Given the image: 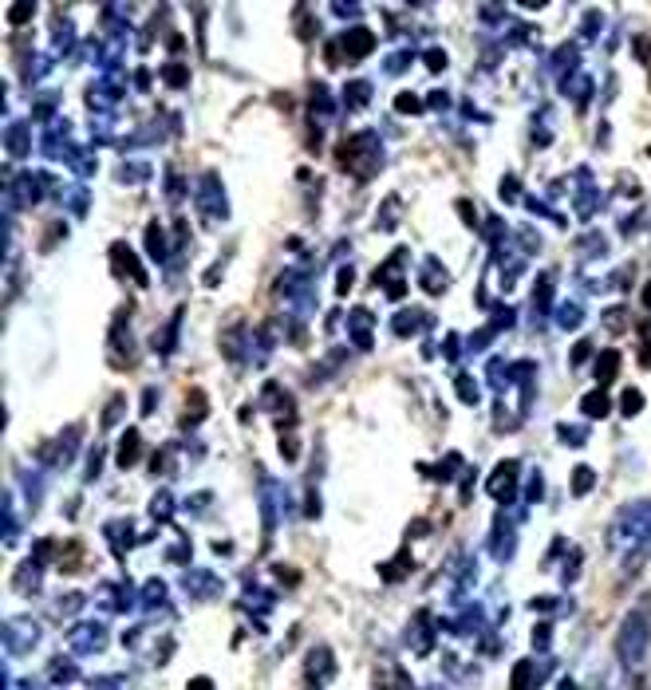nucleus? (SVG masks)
Masks as SVG:
<instances>
[{
  "label": "nucleus",
  "mask_w": 651,
  "mask_h": 690,
  "mask_svg": "<svg viewBox=\"0 0 651 690\" xmlns=\"http://www.w3.org/2000/svg\"><path fill=\"white\" fill-rule=\"evenodd\" d=\"M592 485H596V473H592L588 466H576V473H572V493L581 497V493H588Z\"/></svg>",
  "instance_id": "7"
},
{
  "label": "nucleus",
  "mask_w": 651,
  "mask_h": 690,
  "mask_svg": "<svg viewBox=\"0 0 651 690\" xmlns=\"http://www.w3.org/2000/svg\"><path fill=\"white\" fill-rule=\"evenodd\" d=\"M513 481H517V466L513 461H505V466H498L490 478V493L498 501H513Z\"/></svg>",
  "instance_id": "3"
},
{
  "label": "nucleus",
  "mask_w": 651,
  "mask_h": 690,
  "mask_svg": "<svg viewBox=\"0 0 651 690\" xmlns=\"http://www.w3.org/2000/svg\"><path fill=\"white\" fill-rule=\"evenodd\" d=\"M304 670H308V686H312V690H320L324 682H328V675L336 670V663H331V655H328L324 647H316L308 659H304Z\"/></svg>",
  "instance_id": "2"
},
{
  "label": "nucleus",
  "mask_w": 651,
  "mask_h": 690,
  "mask_svg": "<svg viewBox=\"0 0 651 690\" xmlns=\"http://www.w3.org/2000/svg\"><path fill=\"white\" fill-rule=\"evenodd\" d=\"M395 564H399V576H407V556H399ZM383 576H387V580H395V568H383Z\"/></svg>",
  "instance_id": "13"
},
{
  "label": "nucleus",
  "mask_w": 651,
  "mask_h": 690,
  "mask_svg": "<svg viewBox=\"0 0 651 690\" xmlns=\"http://www.w3.org/2000/svg\"><path fill=\"white\" fill-rule=\"evenodd\" d=\"M134 458H139V434L130 430V434H122V450H119V466H122V470H130V466H134Z\"/></svg>",
  "instance_id": "6"
},
{
  "label": "nucleus",
  "mask_w": 651,
  "mask_h": 690,
  "mask_svg": "<svg viewBox=\"0 0 651 690\" xmlns=\"http://www.w3.org/2000/svg\"><path fill=\"white\" fill-rule=\"evenodd\" d=\"M647 643H651L647 611L636 608V611L628 615V620L620 623V639H616V647H620V659L628 663V667H640L643 655H647Z\"/></svg>",
  "instance_id": "1"
},
{
  "label": "nucleus",
  "mask_w": 651,
  "mask_h": 690,
  "mask_svg": "<svg viewBox=\"0 0 651 690\" xmlns=\"http://www.w3.org/2000/svg\"><path fill=\"white\" fill-rule=\"evenodd\" d=\"M616 367H620V351H604L600 359H596V379L612 383L616 379Z\"/></svg>",
  "instance_id": "5"
},
{
  "label": "nucleus",
  "mask_w": 651,
  "mask_h": 690,
  "mask_svg": "<svg viewBox=\"0 0 651 690\" xmlns=\"http://www.w3.org/2000/svg\"><path fill=\"white\" fill-rule=\"evenodd\" d=\"M640 402H643L640 390H628V395H624V410H628V414H636V410H640Z\"/></svg>",
  "instance_id": "10"
},
{
  "label": "nucleus",
  "mask_w": 651,
  "mask_h": 690,
  "mask_svg": "<svg viewBox=\"0 0 651 690\" xmlns=\"http://www.w3.org/2000/svg\"><path fill=\"white\" fill-rule=\"evenodd\" d=\"M561 690H576V686H572V682H561Z\"/></svg>",
  "instance_id": "18"
},
{
  "label": "nucleus",
  "mask_w": 651,
  "mask_h": 690,
  "mask_svg": "<svg viewBox=\"0 0 651 690\" xmlns=\"http://www.w3.org/2000/svg\"><path fill=\"white\" fill-rule=\"evenodd\" d=\"M395 107H399V110H419L422 103L415 99V95H403V99H395Z\"/></svg>",
  "instance_id": "11"
},
{
  "label": "nucleus",
  "mask_w": 651,
  "mask_h": 690,
  "mask_svg": "<svg viewBox=\"0 0 651 690\" xmlns=\"http://www.w3.org/2000/svg\"><path fill=\"white\" fill-rule=\"evenodd\" d=\"M426 68L442 71V68H446V56H442V51H431V56H426Z\"/></svg>",
  "instance_id": "12"
},
{
  "label": "nucleus",
  "mask_w": 651,
  "mask_h": 690,
  "mask_svg": "<svg viewBox=\"0 0 651 690\" xmlns=\"http://www.w3.org/2000/svg\"><path fill=\"white\" fill-rule=\"evenodd\" d=\"M581 407H584V414H592V419H604V414H608V399H604L600 390H596V395H584Z\"/></svg>",
  "instance_id": "8"
},
{
  "label": "nucleus",
  "mask_w": 651,
  "mask_h": 690,
  "mask_svg": "<svg viewBox=\"0 0 651 690\" xmlns=\"http://www.w3.org/2000/svg\"><path fill=\"white\" fill-rule=\"evenodd\" d=\"M533 643H537V647H545V643H549V623H541V627H537V635H533Z\"/></svg>",
  "instance_id": "14"
},
{
  "label": "nucleus",
  "mask_w": 651,
  "mask_h": 690,
  "mask_svg": "<svg viewBox=\"0 0 651 690\" xmlns=\"http://www.w3.org/2000/svg\"><path fill=\"white\" fill-rule=\"evenodd\" d=\"M584 355H588V343H576V351H572V363H581Z\"/></svg>",
  "instance_id": "15"
},
{
  "label": "nucleus",
  "mask_w": 651,
  "mask_h": 690,
  "mask_svg": "<svg viewBox=\"0 0 651 690\" xmlns=\"http://www.w3.org/2000/svg\"><path fill=\"white\" fill-rule=\"evenodd\" d=\"M643 300H647V308H651V284H647V288H643Z\"/></svg>",
  "instance_id": "17"
},
{
  "label": "nucleus",
  "mask_w": 651,
  "mask_h": 690,
  "mask_svg": "<svg viewBox=\"0 0 651 690\" xmlns=\"http://www.w3.org/2000/svg\"><path fill=\"white\" fill-rule=\"evenodd\" d=\"M343 48H348V56H351V60H360L363 51H371V32H367V28H355V32H348V36H343Z\"/></svg>",
  "instance_id": "4"
},
{
  "label": "nucleus",
  "mask_w": 651,
  "mask_h": 690,
  "mask_svg": "<svg viewBox=\"0 0 651 690\" xmlns=\"http://www.w3.org/2000/svg\"><path fill=\"white\" fill-rule=\"evenodd\" d=\"M533 679H537V675L529 670V663H517V667H513V690H529Z\"/></svg>",
  "instance_id": "9"
},
{
  "label": "nucleus",
  "mask_w": 651,
  "mask_h": 690,
  "mask_svg": "<svg viewBox=\"0 0 651 690\" xmlns=\"http://www.w3.org/2000/svg\"><path fill=\"white\" fill-rule=\"evenodd\" d=\"M190 690H213V682H210V679H194Z\"/></svg>",
  "instance_id": "16"
}]
</instances>
